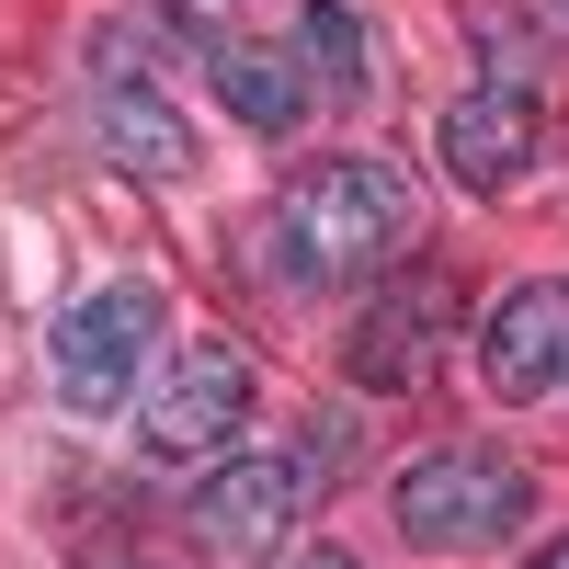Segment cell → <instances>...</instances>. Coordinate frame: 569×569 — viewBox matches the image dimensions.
<instances>
[{
	"instance_id": "8992f818",
	"label": "cell",
	"mask_w": 569,
	"mask_h": 569,
	"mask_svg": "<svg viewBox=\"0 0 569 569\" xmlns=\"http://www.w3.org/2000/svg\"><path fill=\"white\" fill-rule=\"evenodd\" d=\"M479 388L501 410H536L569 388V273H536L479 319Z\"/></svg>"
},
{
	"instance_id": "4fadbf2b",
	"label": "cell",
	"mask_w": 569,
	"mask_h": 569,
	"mask_svg": "<svg viewBox=\"0 0 569 569\" xmlns=\"http://www.w3.org/2000/svg\"><path fill=\"white\" fill-rule=\"evenodd\" d=\"M284 569H365V558H342V547H308V558H284Z\"/></svg>"
},
{
	"instance_id": "30bf717a",
	"label": "cell",
	"mask_w": 569,
	"mask_h": 569,
	"mask_svg": "<svg viewBox=\"0 0 569 569\" xmlns=\"http://www.w3.org/2000/svg\"><path fill=\"white\" fill-rule=\"evenodd\" d=\"M206 80H217V103L240 114L251 137H297L308 126V69L297 58H273V46H206Z\"/></svg>"
},
{
	"instance_id": "7a4b0ae2",
	"label": "cell",
	"mask_w": 569,
	"mask_h": 569,
	"mask_svg": "<svg viewBox=\"0 0 569 569\" xmlns=\"http://www.w3.org/2000/svg\"><path fill=\"white\" fill-rule=\"evenodd\" d=\"M388 512L410 547H512L536 525V467L479 456V445H433L388 479Z\"/></svg>"
},
{
	"instance_id": "8fae6325",
	"label": "cell",
	"mask_w": 569,
	"mask_h": 569,
	"mask_svg": "<svg viewBox=\"0 0 569 569\" xmlns=\"http://www.w3.org/2000/svg\"><path fill=\"white\" fill-rule=\"evenodd\" d=\"M297 69L319 103H365L376 91V46L353 23V0H297Z\"/></svg>"
},
{
	"instance_id": "3957f363",
	"label": "cell",
	"mask_w": 569,
	"mask_h": 569,
	"mask_svg": "<svg viewBox=\"0 0 569 569\" xmlns=\"http://www.w3.org/2000/svg\"><path fill=\"white\" fill-rule=\"evenodd\" d=\"M149 353H160V297L149 284H91V297H69L58 330H46V388L80 421H114V410H137Z\"/></svg>"
},
{
	"instance_id": "9c48e42d",
	"label": "cell",
	"mask_w": 569,
	"mask_h": 569,
	"mask_svg": "<svg viewBox=\"0 0 569 569\" xmlns=\"http://www.w3.org/2000/svg\"><path fill=\"white\" fill-rule=\"evenodd\" d=\"M91 137H103V160L114 171H137V182H194V126L171 114V91H149V80H126L114 58H103V91H91Z\"/></svg>"
},
{
	"instance_id": "5b68a950",
	"label": "cell",
	"mask_w": 569,
	"mask_h": 569,
	"mask_svg": "<svg viewBox=\"0 0 569 569\" xmlns=\"http://www.w3.org/2000/svg\"><path fill=\"white\" fill-rule=\"evenodd\" d=\"M297 501H308V467H297V456H240V445H228V456L206 467V479H194L182 525H194V547L228 569V558H262V547H284Z\"/></svg>"
},
{
	"instance_id": "52a82bcc",
	"label": "cell",
	"mask_w": 569,
	"mask_h": 569,
	"mask_svg": "<svg viewBox=\"0 0 569 569\" xmlns=\"http://www.w3.org/2000/svg\"><path fill=\"white\" fill-rule=\"evenodd\" d=\"M456 308H467V284L456 273H410V284H388L365 319H353V342H342V365H353V388H421V376L445 365V342H456Z\"/></svg>"
},
{
	"instance_id": "6da1fadb",
	"label": "cell",
	"mask_w": 569,
	"mask_h": 569,
	"mask_svg": "<svg viewBox=\"0 0 569 569\" xmlns=\"http://www.w3.org/2000/svg\"><path fill=\"white\" fill-rule=\"evenodd\" d=\"M410 228H421L410 171L342 149V160H308L273 194V262L297 273V284H365V273H388L410 251Z\"/></svg>"
},
{
	"instance_id": "7c38bea8",
	"label": "cell",
	"mask_w": 569,
	"mask_h": 569,
	"mask_svg": "<svg viewBox=\"0 0 569 569\" xmlns=\"http://www.w3.org/2000/svg\"><path fill=\"white\" fill-rule=\"evenodd\" d=\"M342 456H353V433H342V421H308V445H297V467H308V479H342Z\"/></svg>"
},
{
	"instance_id": "ba28073f",
	"label": "cell",
	"mask_w": 569,
	"mask_h": 569,
	"mask_svg": "<svg viewBox=\"0 0 569 569\" xmlns=\"http://www.w3.org/2000/svg\"><path fill=\"white\" fill-rule=\"evenodd\" d=\"M536 149H547V114H536L525 80H479V91L445 103V171L467 194H512L536 171Z\"/></svg>"
},
{
	"instance_id": "5bb4252c",
	"label": "cell",
	"mask_w": 569,
	"mask_h": 569,
	"mask_svg": "<svg viewBox=\"0 0 569 569\" xmlns=\"http://www.w3.org/2000/svg\"><path fill=\"white\" fill-rule=\"evenodd\" d=\"M525 569H569V536H547V547H536V558H525Z\"/></svg>"
},
{
	"instance_id": "277c9868",
	"label": "cell",
	"mask_w": 569,
	"mask_h": 569,
	"mask_svg": "<svg viewBox=\"0 0 569 569\" xmlns=\"http://www.w3.org/2000/svg\"><path fill=\"white\" fill-rule=\"evenodd\" d=\"M240 421H251V353L240 342H182L149 376V399H137V445L160 467H206V456L240 445Z\"/></svg>"
}]
</instances>
